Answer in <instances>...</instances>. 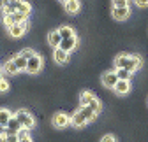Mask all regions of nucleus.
Returning <instances> with one entry per match:
<instances>
[{
	"label": "nucleus",
	"mask_w": 148,
	"mask_h": 142,
	"mask_svg": "<svg viewBox=\"0 0 148 142\" xmlns=\"http://www.w3.org/2000/svg\"><path fill=\"white\" fill-rule=\"evenodd\" d=\"M9 91H11V82L4 77L0 81V93H9Z\"/></svg>",
	"instance_id": "obj_26"
},
{
	"label": "nucleus",
	"mask_w": 148,
	"mask_h": 142,
	"mask_svg": "<svg viewBox=\"0 0 148 142\" xmlns=\"http://www.w3.org/2000/svg\"><path fill=\"white\" fill-rule=\"evenodd\" d=\"M20 142H34V139H32L30 133H28V135H25V137H20Z\"/></svg>",
	"instance_id": "obj_32"
},
{
	"label": "nucleus",
	"mask_w": 148,
	"mask_h": 142,
	"mask_svg": "<svg viewBox=\"0 0 148 142\" xmlns=\"http://www.w3.org/2000/svg\"><path fill=\"white\" fill-rule=\"evenodd\" d=\"M99 142H118V139H116V135H113V133H104Z\"/></svg>",
	"instance_id": "obj_27"
},
{
	"label": "nucleus",
	"mask_w": 148,
	"mask_h": 142,
	"mask_svg": "<svg viewBox=\"0 0 148 142\" xmlns=\"http://www.w3.org/2000/svg\"><path fill=\"white\" fill-rule=\"evenodd\" d=\"M7 133V126H4V125H0V139H2L4 135Z\"/></svg>",
	"instance_id": "obj_33"
},
{
	"label": "nucleus",
	"mask_w": 148,
	"mask_h": 142,
	"mask_svg": "<svg viewBox=\"0 0 148 142\" xmlns=\"http://www.w3.org/2000/svg\"><path fill=\"white\" fill-rule=\"evenodd\" d=\"M57 30H58V33L62 35V39H71V37H74V35H76V32H74V28H72L71 25H60Z\"/></svg>",
	"instance_id": "obj_17"
},
{
	"label": "nucleus",
	"mask_w": 148,
	"mask_h": 142,
	"mask_svg": "<svg viewBox=\"0 0 148 142\" xmlns=\"http://www.w3.org/2000/svg\"><path fill=\"white\" fill-rule=\"evenodd\" d=\"M2 72H4L5 76L12 77V76H16L18 72H20V70H18L16 63L12 62V58H9V60H5V62H4V65H2Z\"/></svg>",
	"instance_id": "obj_13"
},
{
	"label": "nucleus",
	"mask_w": 148,
	"mask_h": 142,
	"mask_svg": "<svg viewBox=\"0 0 148 142\" xmlns=\"http://www.w3.org/2000/svg\"><path fill=\"white\" fill-rule=\"evenodd\" d=\"M0 68H2V67H0Z\"/></svg>",
	"instance_id": "obj_38"
},
{
	"label": "nucleus",
	"mask_w": 148,
	"mask_h": 142,
	"mask_svg": "<svg viewBox=\"0 0 148 142\" xmlns=\"http://www.w3.org/2000/svg\"><path fill=\"white\" fill-rule=\"evenodd\" d=\"M88 107H92V109H94L95 112H99V114H101V111H102V103H101V100L95 97L94 100H92V102L88 103Z\"/></svg>",
	"instance_id": "obj_25"
},
{
	"label": "nucleus",
	"mask_w": 148,
	"mask_h": 142,
	"mask_svg": "<svg viewBox=\"0 0 148 142\" xmlns=\"http://www.w3.org/2000/svg\"><path fill=\"white\" fill-rule=\"evenodd\" d=\"M143 67V58H141V55H131L129 56V62H127V70H131V72L134 74V72H138V70Z\"/></svg>",
	"instance_id": "obj_10"
},
{
	"label": "nucleus",
	"mask_w": 148,
	"mask_h": 142,
	"mask_svg": "<svg viewBox=\"0 0 148 142\" xmlns=\"http://www.w3.org/2000/svg\"><path fill=\"white\" fill-rule=\"evenodd\" d=\"M131 88H132V86H131V81H120V79H118V82H116V86H115L113 91L120 97V95H127L129 91H131Z\"/></svg>",
	"instance_id": "obj_15"
},
{
	"label": "nucleus",
	"mask_w": 148,
	"mask_h": 142,
	"mask_svg": "<svg viewBox=\"0 0 148 142\" xmlns=\"http://www.w3.org/2000/svg\"><path fill=\"white\" fill-rule=\"evenodd\" d=\"M129 56H131V53H118L113 60V65L115 68H125L127 67V62H129Z\"/></svg>",
	"instance_id": "obj_16"
},
{
	"label": "nucleus",
	"mask_w": 148,
	"mask_h": 142,
	"mask_svg": "<svg viewBox=\"0 0 148 142\" xmlns=\"http://www.w3.org/2000/svg\"><path fill=\"white\" fill-rule=\"evenodd\" d=\"M71 125H72L74 128L81 130V128H85V126L88 125V119H86V116L78 109V111H74V112L71 114Z\"/></svg>",
	"instance_id": "obj_6"
},
{
	"label": "nucleus",
	"mask_w": 148,
	"mask_h": 142,
	"mask_svg": "<svg viewBox=\"0 0 148 142\" xmlns=\"http://www.w3.org/2000/svg\"><path fill=\"white\" fill-rule=\"evenodd\" d=\"M0 142H20V137H18V133H5L2 139H0Z\"/></svg>",
	"instance_id": "obj_24"
},
{
	"label": "nucleus",
	"mask_w": 148,
	"mask_h": 142,
	"mask_svg": "<svg viewBox=\"0 0 148 142\" xmlns=\"http://www.w3.org/2000/svg\"><path fill=\"white\" fill-rule=\"evenodd\" d=\"M146 103H148V98H146Z\"/></svg>",
	"instance_id": "obj_37"
},
{
	"label": "nucleus",
	"mask_w": 148,
	"mask_h": 142,
	"mask_svg": "<svg viewBox=\"0 0 148 142\" xmlns=\"http://www.w3.org/2000/svg\"><path fill=\"white\" fill-rule=\"evenodd\" d=\"M138 9H148V0H132Z\"/></svg>",
	"instance_id": "obj_30"
},
{
	"label": "nucleus",
	"mask_w": 148,
	"mask_h": 142,
	"mask_svg": "<svg viewBox=\"0 0 148 142\" xmlns=\"http://www.w3.org/2000/svg\"><path fill=\"white\" fill-rule=\"evenodd\" d=\"M4 79V72H2V68H0V81Z\"/></svg>",
	"instance_id": "obj_35"
},
{
	"label": "nucleus",
	"mask_w": 148,
	"mask_h": 142,
	"mask_svg": "<svg viewBox=\"0 0 148 142\" xmlns=\"http://www.w3.org/2000/svg\"><path fill=\"white\" fill-rule=\"evenodd\" d=\"M95 98V95L92 93V91H88V90H83L81 93H79V105H88L92 100Z\"/></svg>",
	"instance_id": "obj_21"
},
{
	"label": "nucleus",
	"mask_w": 148,
	"mask_h": 142,
	"mask_svg": "<svg viewBox=\"0 0 148 142\" xmlns=\"http://www.w3.org/2000/svg\"><path fill=\"white\" fill-rule=\"evenodd\" d=\"M60 2H62V4H64V2H67V0H60Z\"/></svg>",
	"instance_id": "obj_36"
},
{
	"label": "nucleus",
	"mask_w": 148,
	"mask_h": 142,
	"mask_svg": "<svg viewBox=\"0 0 148 142\" xmlns=\"http://www.w3.org/2000/svg\"><path fill=\"white\" fill-rule=\"evenodd\" d=\"M78 46H79V39H78V35H74V37H71V39H62L58 47L67 51V53H72L74 49H78Z\"/></svg>",
	"instance_id": "obj_9"
},
{
	"label": "nucleus",
	"mask_w": 148,
	"mask_h": 142,
	"mask_svg": "<svg viewBox=\"0 0 148 142\" xmlns=\"http://www.w3.org/2000/svg\"><path fill=\"white\" fill-rule=\"evenodd\" d=\"M11 5V0H0V11H4Z\"/></svg>",
	"instance_id": "obj_31"
},
{
	"label": "nucleus",
	"mask_w": 148,
	"mask_h": 142,
	"mask_svg": "<svg viewBox=\"0 0 148 142\" xmlns=\"http://www.w3.org/2000/svg\"><path fill=\"white\" fill-rule=\"evenodd\" d=\"M14 118L21 123L23 128L32 130V128L35 126V118H34V116L30 114V111H27V109H18V111L14 112Z\"/></svg>",
	"instance_id": "obj_2"
},
{
	"label": "nucleus",
	"mask_w": 148,
	"mask_h": 142,
	"mask_svg": "<svg viewBox=\"0 0 148 142\" xmlns=\"http://www.w3.org/2000/svg\"><path fill=\"white\" fill-rule=\"evenodd\" d=\"M21 128H23V126H21V123L12 116V118L9 119V123H7V132H9V133H18Z\"/></svg>",
	"instance_id": "obj_20"
},
{
	"label": "nucleus",
	"mask_w": 148,
	"mask_h": 142,
	"mask_svg": "<svg viewBox=\"0 0 148 142\" xmlns=\"http://www.w3.org/2000/svg\"><path fill=\"white\" fill-rule=\"evenodd\" d=\"M42 65H44V60L42 56L39 55V53H35V55L32 58H28V65H27V72L30 76H35V74H39L41 70H42Z\"/></svg>",
	"instance_id": "obj_4"
},
{
	"label": "nucleus",
	"mask_w": 148,
	"mask_h": 142,
	"mask_svg": "<svg viewBox=\"0 0 148 142\" xmlns=\"http://www.w3.org/2000/svg\"><path fill=\"white\" fill-rule=\"evenodd\" d=\"M71 125V114H67L65 111H57L51 116V126L57 130H64Z\"/></svg>",
	"instance_id": "obj_1"
},
{
	"label": "nucleus",
	"mask_w": 148,
	"mask_h": 142,
	"mask_svg": "<svg viewBox=\"0 0 148 142\" xmlns=\"http://www.w3.org/2000/svg\"><path fill=\"white\" fill-rule=\"evenodd\" d=\"M20 53H21V55H23L25 58H32V56L35 55L37 51H35V49H32V47H25V49H21Z\"/></svg>",
	"instance_id": "obj_29"
},
{
	"label": "nucleus",
	"mask_w": 148,
	"mask_h": 142,
	"mask_svg": "<svg viewBox=\"0 0 148 142\" xmlns=\"http://www.w3.org/2000/svg\"><path fill=\"white\" fill-rule=\"evenodd\" d=\"M12 58V62L16 63V67H18V70L20 72H27V65H28V58H25L21 53H16L14 56H11Z\"/></svg>",
	"instance_id": "obj_14"
},
{
	"label": "nucleus",
	"mask_w": 148,
	"mask_h": 142,
	"mask_svg": "<svg viewBox=\"0 0 148 142\" xmlns=\"http://www.w3.org/2000/svg\"><path fill=\"white\" fill-rule=\"evenodd\" d=\"M115 72H116L120 81H131V77L134 76L131 70H127V68H115Z\"/></svg>",
	"instance_id": "obj_23"
},
{
	"label": "nucleus",
	"mask_w": 148,
	"mask_h": 142,
	"mask_svg": "<svg viewBox=\"0 0 148 142\" xmlns=\"http://www.w3.org/2000/svg\"><path fill=\"white\" fill-rule=\"evenodd\" d=\"M116 82H118V76H116L115 70L102 72V76H101V84H102V88H106V90H115Z\"/></svg>",
	"instance_id": "obj_5"
},
{
	"label": "nucleus",
	"mask_w": 148,
	"mask_h": 142,
	"mask_svg": "<svg viewBox=\"0 0 148 142\" xmlns=\"http://www.w3.org/2000/svg\"><path fill=\"white\" fill-rule=\"evenodd\" d=\"M28 30H30L28 21L27 23H16V25L7 28V35L11 39H21V37H25V35L28 33Z\"/></svg>",
	"instance_id": "obj_3"
},
{
	"label": "nucleus",
	"mask_w": 148,
	"mask_h": 142,
	"mask_svg": "<svg viewBox=\"0 0 148 142\" xmlns=\"http://www.w3.org/2000/svg\"><path fill=\"white\" fill-rule=\"evenodd\" d=\"M64 11L69 16H76L81 11V2L79 0H67V2H64Z\"/></svg>",
	"instance_id": "obj_11"
},
{
	"label": "nucleus",
	"mask_w": 148,
	"mask_h": 142,
	"mask_svg": "<svg viewBox=\"0 0 148 142\" xmlns=\"http://www.w3.org/2000/svg\"><path fill=\"white\" fill-rule=\"evenodd\" d=\"M129 2L131 0H111L113 7H129Z\"/></svg>",
	"instance_id": "obj_28"
},
{
	"label": "nucleus",
	"mask_w": 148,
	"mask_h": 142,
	"mask_svg": "<svg viewBox=\"0 0 148 142\" xmlns=\"http://www.w3.org/2000/svg\"><path fill=\"white\" fill-rule=\"evenodd\" d=\"M14 116V112H11V109H7V107H0V125H4V126H7V123H9V119Z\"/></svg>",
	"instance_id": "obj_19"
},
{
	"label": "nucleus",
	"mask_w": 148,
	"mask_h": 142,
	"mask_svg": "<svg viewBox=\"0 0 148 142\" xmlns=\"http://www.w3.org/2000/svg\"><path fill=\"white\" fill-rule=\"evenodd\" d=\"M16 11H18V12H21V14H27V16H30V14H32V5H30V2L23 0V2L16 4Z\"/></svg>",
	"instance_id": "obj_22"
},
{
	"label": "nucleus",
	"mask_w": 148,
	"mask_h": 142,
	"mask_svg": "<svg viewBox=\"0 0 148 142\" xmlns=\"http://www.w3.org/2000/svg\"><path fill=\"white\" fill-rule=\"evenodd\" d=\"M79 111L86 116V119H88V123H92V121H95L97 119V116H99V112H95L92 107H88V105H79Z\"/></svg>",
	"instance_id": "obj_18"
},
{
	"label": "nucleus",
	"mask_w": 148,
	"mask_h": 142,
	"mask_svg": "<svg viewBox=\"0 0 148 142\" xmlns=\"http://www.w3.org/2000/svg\"><path fill=\"white\" fill-rule=\"evenodd\" d=\"M71 53H67V51H64V49H60V47H55L53 49V60H55V63L57 65H67L69 63V56Z\"/></svg>",
	"instance_id": "obj_8"
},
{
	"label": "nucleus",
	"mask_w": 148,
	"mask_h": 142,
	"mask_svg": "<svg viewBox=\"0 0 148 142\" xmlns=\"http://www.w3.org/2000/svg\"><path fill=\"white\" fill-rule=\"evenodd\" d=\"M131 16V7H111V18L115 21H127Z\"/></svg>",
	"instance_id": "obj_7"
},
{
	"label": "nucleus",
	"mask_w": 148,
	"mask_h": 142,
	"mask_svg": "<svg viewBox=\"0 0 148 142\" xmlns=\"http://www.w3.org/2000/svg\"><path fill=\"white\" fill-rule=\"evenodd\" d=\"M46 41H48V46L55 49V47H58V46H60V42H62V35L58 33V30H51V32L48 33Z\"/></svg>",
	"instance_id": "obj_12"
},
{
	"label": "nucleus",
	"mask_w": 148,
	"mask_h": 142,
	"mask_svg": "<svg viewBox=\"0 0 148 142\" xmlns=\"http://www.w3.org/2000/svg\"><path fill=\"white\" fill-rule=\"evenodd\" d=\"M20 2H23V0H11V4H14V5H16V4H20Z\"/></svg>",
	"instance_id": "obj_34"
}]
</instances>
